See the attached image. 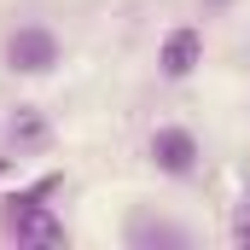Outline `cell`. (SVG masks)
Segmentation results:
<instances>
[{
	"instance_id": "6da1fadb",
	"label": "cell",
	"mask_w": 250,
	"mask_h": 250,
	"mask_svg": "<svg viewBox=\"0 0 250 250\" xmlns=\"http://www.w3.org/2000/svg\"><path fill=\"white\" fill-rule=\"evenodd\" d=\"M59 192V175H47V181H35L29 192H12L6 204H0V227L18 239V245H29V250H59L70 233H64V221L53 215V198Z\"/></svg>"
},
{
	"instance_id": "7a4b0ae2",
	"label": "cell",
	"mask_w": 250,
	"mask_h": 250,
	"mask_svg": "<svg viewBox=\"0 0 250 250\" xmlns=\"http://www.w3.org/2000/svg\"><path fill=\"white\" fill-rule=\"evenodd\" d=\"M59 59H64V47L47 23H18L6 35V70H18V76H47Z\"/></svg>"
},
{
	"instance_id": "3957f363",
	"label": "cell",
	"mask_w": 250,
	"mask_h": 250,
	"mask_svg": "<svg viewBox=\"0 0 250 250\" xmlns=\"http://www.w3.org/2000/svg\"><path fill=\"white\" fill-rule=\"evenodd\" d=\"M198 134L192 128H181V123H163L157 134H151V163L163 169V175H175V181H187L192 169H198Z\"/></svg>"
},
{
	"instance_id": "277c9868",
	"label": "cell",
	"mask_w": 250,
	"mask_h": 250,
	"mask_svg": "<svg viewBox=\"0 0 250 250\" xmlns=\"http://www.w3.org/2000/svg\"><path fill=\"white\" fill-rule=\"evenodd\" d=\"M198 64H204V29H192V23L169 29V35H163V53H157V70H163L169 82H187Z\"/></svg>"
},
{
	"instance_id": "5b68a950",
	"label": "cell",
	"mask_w": 250,
	"mask_h": 250,
	"mask_svg": "<svg viewBox=\"0 0 250 250\" xmlns=\"http://www.w3.org/2000/svg\"><path fill=\"white\" fill-rule=\"evenodd\" d=\"M128 245H134V250H157V245L187 250L192 233L181 227V221H163V215H134V221H128Z\"/></svg>"
},
{
	"instance_id": "8992f818",
	"label": "cell",
	"mask_w": 250,
	"mask_h": 250,
	"mask_svg": "<svg viewBox=\"0 0 250 250\" xmlns=\"http://www.w3.org/2000/svg\"><path fill=\"white\" fill-rule=\"evenodd\" d=\"M6 140H12L18 151H41V146L53 140V123H47L35 105H18V111H12V123H6Z\"/></svg>"
},
{
	"instance_id": "52a82bcc",
	"label": "cell",
	"mask_w": 250,
	"mask_h": 250,
	"mask_svg": "<svg viewBox=\"0 0 250 250\" xmlns=\"http://www.w3.org/2000/svg\"><path fill=\"white\" fill-rule=\"evenodd\" d=\"M233 245L250 250V204H239V209H233Z\"/></svg>"
},
{
	"instance_id": "ba28073f",
	"label": "cell",
	"mask_w": 250,
	"mask_h": 250,
	"mask_svg": "<svg viewBox=\"0 0 250 250\" xmlns=\"http://www.w3.org/2000/svg\"><path fill=\"white\" fill-rule=\"evenodd\" d=\"M6 163H12V157H0V175H6Z\"/></svg>"
},
{
	"instance_id": "9c48e42d",
	"label": "cell",
	"mask_w": 250,
	"mask_h": 250,
	"mask_svg": "<svg viewBox=\"0 0 250 250\" xmlns=\"http://www.w3.org/2000/svg\"><path fill=\"white\" fill-rule=\"evenodd\" d=\"M209 6H221V0H209Z\"/></svg>"
}]
</instances>
